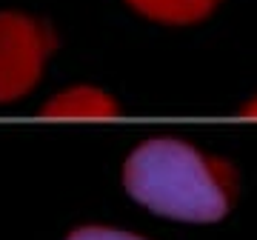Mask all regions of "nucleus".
<instances>
[{"label": "nucleus", "mask_w": 257, "mask_h": 240, "mask_svg": "<svg viewBox=\"0 0 257 240\" xmlns=\"http://www.w3.org/2000/svg\"><path fill=\"white\" fill-rule=\"evenodd\" d=\"M123 180L128 194L152 212L194 223L223 217L234 194V177L226 163L169 138L135 149Z\"/></svg>", "instance_id": "1"}, {"label": "nucleus", "mask_w": 257, "mask_h": 240, "mask_svg": "<svg viewBox=\"0 0 257 240\" xmlns=\"http://www.w3.org/2000/svg\"><path fill=\"white\" fill-rule=\"evenodd\" d=\"M46 55V29L15 12L0 15V103L26 94L37 83Z\"/></svg>", "instance_id": "2"}, {"label": "nucleus", "mask_w": 257, "mask_h": 240, "mask_svg": "<svg viewBox=\"0 0 257 240\" xmlns=\"http://www.w3.org/2000/svg\"><path fill=\"white\" fill-rule=\"evenodd\" d=\"M106 111H109V103H106L103 94L92 92V89H72L66 94H57L43 109V114H52V117H94V114H106Z\"/></svg>", "instance_id": "3"}, {"label": "nucleus", "mask_w": 257, "mask_h": 240, "mask_svg": "<svg viewBox=\"0 0 257 240\" xmlns=\"http://www.w3.org/2000/svg\"><path fill=\"white\" fill-rule=\"evenodd\" d=\"M135 6L163 20H192L209 9L211 0H135Z\"/></svg>", "instance_id": "4"}, {"label": "nucleus", "mask_w": 257, "mask_h": 240, "mask_svg": "<svg viewBox=\"0 0 257 240\" xmlns=\"http://www.w3.org/2000/svg\"><path fill=\"white\" fill-rule=\"evenodd\" d=\"M69 240H143L138 234H128V231H117V229H106V226H86L69 234Z\"/></svg>", "instance_id": "5"}]
</instances>
